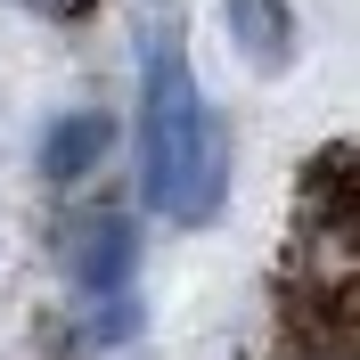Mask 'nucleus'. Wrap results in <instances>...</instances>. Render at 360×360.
<instances>
[{"label": "nucleus", "mask_w": 360, "mask_h": 360, "mask_svg": "<svg viewBox=\"0 0 360 360\" xmlns=\"http://www.w3.org/2000/svg\"><path fill=\"white\" fill-rule=\"evenodd\" d=\"M139 188L180 229H205L229 197V131L172 33L148 41V66H139Z\"/></svg>", "instance_id": "f257e3e1"}, {"label": "nucleus", "mask_w": 360, "mask_h": 360, "mask_svg": "<svg viewBox=\"0 0 360 360\" xmlns=\"http://www.w3.org/2000/svg\"><path fill=\"white\" fill-rule=\"evenodd\" d=\"M131 262H139V229H131V213H90V221L66 229V278H74L82 295L131 287Z\"/></svg>", "instance_id": "f03ea898"}, {"label": "nucleus", "mask_w": 360, "mask_h": 360, "mask_svg": "<svg viewBox=\"0 0 360 360\" xmlns=\"http://www.w3.org/2000/svg\"><path fill=\"white\" fill-rule=\"evenodd\" d=\"M229 41L246 49L262 74H278L295 58V8L287 0H229Z\"/></svg>", "instance_id": "7ed1b4c3"}, {"label": "nucleus", "mask_w": 360, "mask_h": 360, "mask_svg": "<svg viewBox=\"0 0 360 360\" xmlns=\"http://www.w3.org/2000/svg\"><path fill=\"white\" fill-rule=\"evenodd\" d=\"M107 148H115V123H107V115H66V123H49V139H41V172L66 188V180H82Z\"/></svg>", "instance_id": "20e7f679"}, {"label": "nucleus", "mask_w": 360, "mask_h": 360, "mask_svg": "<svg viewBox=\"0 0 360 360\" xmlns=\"http://www.w3.org/2000/svg\"><path fill=\"white\" fill-rule=\"evenodd\" d=\"M25 8H41V17H82L90 0H25Z\"/></svg>", "instance_id": "39448f33"}]
</instances>
